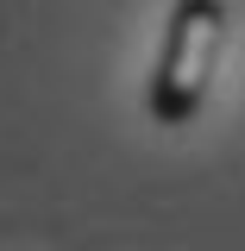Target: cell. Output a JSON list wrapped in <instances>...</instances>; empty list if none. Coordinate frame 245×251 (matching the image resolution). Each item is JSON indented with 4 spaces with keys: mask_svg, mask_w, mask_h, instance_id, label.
Here are the masks:
<instances>
[{
    "mask_svg": "<svg viewBox=\"0 0 245 251\" xmlns=\"http://www.w3.org/2000/svg\"><path fill=\"white\" fill-rule=\"evenodd\" d=\"M220 44H226V0H176L170 6L157 69H151V88H145V107L157 126H189L201 113Z\"/></svg>",
    "mask_w": 245,
    "mask_h": 251,
    "instance_id": "1",
    "label": "cell"
}]
</instances>
